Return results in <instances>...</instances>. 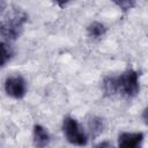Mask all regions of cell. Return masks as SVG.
<instances>
[{
    "instance_id": "obj_1",
    "label": "cell",
    "mask_w": 148,
    "mask_h": 148,
    "mask_svg": "<svg viewBox=\"0 0 148 148\" xmlns=\"http://www.w3.org/2000/svg\"><path fill=\"white\" fill-rule=\"evenodd\" d=\"M104 96H120L132 99L140 92V72L127 68L118 75H106L102 81Z\"/></svg>"
},
{
    "instance_id": "obj_2",
    "label": "cell",
    "mask_w": 148,
    "mask_h": 148,
    "mask_svg": "<svg viewBox=\"0 0 148 148\" xmlns=\"http://www.w3.org/2000/svg\"><path fill=\"white\" fill-rule=\"evenodd\" d=\"M1 25H0V34H1V42L10 43L15 42L22 34L24 23L28 21V15L18 9L14 8L9 10L6 15H1Z\"/></svg>"
},
{
    "instance_id": "obj_3",
    "label": "cell",
    "mask_w": 148,
    "mask_h": 148,
    "mask_svg": "<svg viewBox=\"0 0 148 148\" xmlns=\"http://www.w3.org/2000/svg\"><path fill=\"white\" fill-rule=\"evenodd\" d=\"M64 136L66 141L73 146L83 147L87 146L89 135L82 127V125L72 116L67 114L62 119V126H61Z\"/></svg>"
},
{
    "instance_id": "obj_4",
    "label": "cell",
    "mask_w": 148,
    "mask_h": 148,
    "mask_svg": "<svg viewBox=\"0 0 148 148\" xmlns=\"http://www.w3.org/2000/svg\"><path fill=\"white\" fill-rule=\"evenodd\" d=\"M3 88L6 94L14 99H22L28 91V83L20 74H13L6 77Z\"/></svg>"
},
{
    "instance_id": "obj_5",
    "label": "cell",
    "mask_w": 148,
    "mask_h": 148,
    "mask_svg": "<svg viewBox=\"0 0 148 148\" xmlns=\"http://www.w3.org/2000/svg\"><path fill=\"white\" fill-rule=\"evenodd\" d=\"M143 140L142 132H121L118 135V148H142Z\"/></svg>"
},
{
    "instance_id": "obj_6",
    "label": "cell",
    "mask_w": 148,
    "mask_h": 148,
    "mask_svg": "<svg viewBox=\"0 0 148 148\" xmlns=\"http://www.w3.org/2000/svg\"><path fill=\"white\" fill-rule=\"evenodd\" d=\"M51 142V135L44 126L35 124L32 127V143L35 148H46Z\"/></svg>"
},
{
    "instance_id": "obj_7",
    "label": "cell",
    "mask_w": 148,
    "mask_h": 148,
    "mask_svg": "<svg viewBox=\"0 0 148 148\" xmlns=\"http://www.w3.org/2000/svg\"><path fill=\"white\" fill-rule=\"evenodd\" d=\"M104 128V121L103 118L96 114H90L87 118V133L91 139L97 138Z\"/></svg>"
},
{
    "instance_id": "obj_8",
    "label": "cell",
    "mask_w": 148,
    "mask_h": 148,
    "mask_svg": "<svg viewBox=\"0 0 148 148\" xmlns=\"http://www.w3.org/2000/svg\"><path fill=\"white\" fill-rule=\"evenodd\" d=\"M106 30H108V28L104 23H102L99 21H92L87 27V35L90 39L98 40L106 34Z\"/></svg>"
},
{
    "instance_id": "obj_9",
    "label": "cell",
    "mask_w": 148,
    "mask_h": 148,
    "mask_svg": "<svg viewBox=\"0 0 148 148\" xmlns=\"http://www.w3.org/2000/svg\"><path fill=\"white\" fill-rule=\"evenodd\" d=\"M14 57V49L10 43L1 42V66H6V64Z\"/></svg>"
},
{
    "instance_id": "obj_10",
    "label": "cell",
    "mask_w": 148,
    "mask_h": 148,
    "mask_svg": "<svg viewBox=\"0 0 148 148\" xmlns=\"http://www.w3.org/2000/svg\"><path fill=\"white\" fill-rule=\"evenodd\" d=\"M114 3H116L117 6H119L120 9H123V10L132 9V8L135 6V2H134V1H114Z\"/></svg>"
},
{
    "instance_id": "obj_11",
    "label": "cell",
    "mask_w": 148,
    "mask_h": 148,
    "mask_svg": "<svg viewBox=\"0 0 148 148\" xmlns=\"http://www.w3.org/2000/svg\"><path fill=\"white\" fill-rule=\"evenodd\" d=\"M95 148H116L110 141H108V140H104V141H101V142H98L96 146H95Z\"/></svg>"
},
{
    "instance_id": "obj_12",
    "label": "cell",
    "mask_w": 148,
    "mask_h": 148,
    "mask_svg": "<svg viewBox=\"0 0 148 148\" xmlns=\"http://www.w3.org/2000/svg\"><path fill=\"white\" fill-rule=\"evenodd\" d=\"M141 118L145 123V125L148 127V105H146V108L142 110V114H141Z\"/></svg>"
}]
</instances>
